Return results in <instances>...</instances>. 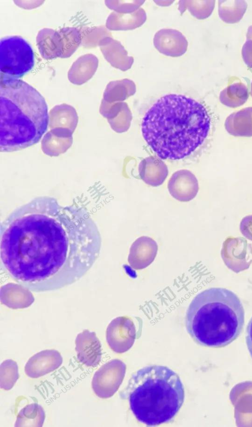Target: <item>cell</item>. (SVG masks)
<instances>
[{"label": "cell", "mask_w": 252, "mask_h": 427, "mask_svg": "<svg viewBox=\"0 0 252 427\" xmlns=\"http://www.w3.org/2000/svg\"><path fill=\"white\" fill-rule=\"evenodd\" d=\"M158 250V244L153 239L147 236H141L130 246L128 262L134 270L143 269L154 261Z\"/></svg>", "instance_id": "5bb4252c"}, {"label": "cell", "mask_w": 252, "mask_h": 427, "mask_svg": "<svg viewBox=\"0 0 252 427\" xmlns=\"http://www.w3.org/2000/svg\"><path fill=\"white\" fill-rule=\"evenodd\" d=\"M252 247L244 238L229 236L223 243L221 258L225 265L235 272L247 269L252 261L249 259Z\"/></svg>", "instance_id": "9c48e42d"}, {"label": "cell", "mask_w": 252, "mask_h": 427, "mask_svg": "<svg viewBox=\"0 0 252 427\" xmlns=\"http://www.w3.org/2000/svg\"><path fill=\"white\" fill-rule=\"evenodd\" d=\"M121 396L139 422L155 426L174 419L184 403L185 389L176 372L154 365L133 373Z\"/></svg>", "instance_id": "5b68a950"}, {"label": "cell", "mask_w": 252, "mask_h": 427, "mask_svg": "<svg viewBox=\"0 0 252 427\" xmlns=\"http://www.w3.org/2000/svg\"><path fill=\"white\" fill-rule=\"evenodd\" d=\"M131 120L132 114L126 103L119 114L108 122L115 132L121 133L126 132L129 129Z\"/></svg>", "instance_id": "1f68e13d"}, {"label": "cell", "mask_w": 252, "mask_h": 427, "mask_svg": "<svg viewBox=\"0 0 252 427\" xmlns=\"http://www.w3.org/2000/svg\"><path fill=\"white\" fill-rule=\"evenodd\" d=\"M96 224L84 208L40 196L19 206L1 223V264L32 291L59 289L79 281L100 251Z\"/></svg>", "instance_id": "6da1fadb"}, {"label": "cell", "mask_w": 252, "mask_h": 427, "mask_svg": "<svg viewBox=\"0 0 252 427\" xmlns=\"http://www.w3.org/2000/svg\"><path fill=\"white\" fill-rule=\"evenodd\" d=\"M153 43L161 54L171 57H178L187 51L188 42L179 31L171 28L161 29L155 34Z\"/></svg>", "instance_id": "4fadbf2b"}, {"label": "cell", "mask_w": 252, "mask_h": 427, "mask_svg": "<svg viewBox=\"0 0 252 427\" xmlns=\"http://www.w3.org/2000/svg\"><path fill=\"white\" fill-rule=\"evenodd\" d=\"M98 46L106 60L114 67L125 71L131 68L134 59L118 41L111 36L101 40Z\"/></svg>", "instance_id": "9a60e30c"}, {"label": "cell", "mask_w": 252, "mask_h": 427, "mask_svg": "<svg viewBox=\"0 0 252 427\" xmlns=\"http://www.w3.org/2000/svg\"><path fill=\"white\" fill-rule=\"evenodd\" d=\"M240 230L245 238L252 241V215L246 216L242 219Z\"/></svg>", "instance_id": "e575fe53"}, {"label": "cell", "mask_w": 252, "mask_h": 427, "mask_svg": "<svg viewBox=\"0 0 252 427\" xmlns=\"http://www.w3.org/2000/svg\"><path fill=\"white\" fill-rule=\"evenodd\" d=\"M215 4V0H180L178 9L181 14L188 9L195 18L204 19L211 14Z\"/></svg>", "instance_id": "83f0119b"}, {"label": "cell", "mask_w": 252, "mask_h": 427, "mask_svg": "<svg viewBox=\"0 0 252 427\" xmlns=\"http://www.w3.org/2000/svg\"><path fill=\"white\" fill-rule=\"evenodd\" d=\"M146 19V12L142 8L131 13H120L114 11L108 17L106 26L112 30H131L141 26Z\"/></svg>", "instance_id": "7402d4cb"}, {"label": "cell", "mask_w": 252, "mask_h": 427, "mask_svg": "<svg viewBox=\"0 0 252 427\" xmlns=\"http://www.w3.org/2000/svg\"><path fill=\"white\" fill-rule=\"evenodd\" d=\"M80 33L82 45L88 48L96 47L103 38L111 36L110 32L103 27L88 28Z\"/></svg>", "instance_id": "4dcf8cb0"}, {"label": "cell", "mask_w": 252, "mask_h": 427, "mask_svg": "<svg viewBox=\"0 0 252 427\" xmlns=\"http://www.w3.org/2000/svg\"><path fill=\"white\" fill-rule=\"evenodd\" d=\"M241 54L246 65L252 69V26L248 28L246 40L243 45Z\"/></svg>", "instance_id": "836d02e7"}, {"label": "cell", "mask_w": 252, "mask_h": 427, "mask_svg": "<svg viewBox=\"0 0 252 427\" xmlns=\"http://www.w3.org/2000/svg\"><path fill=\"white\" fill-rule=\"evenodd\" d=\"M63 357L55 349L41 351L31 357L25 366L26 375L31 378H38L58 369L62 364Z\"/></svg>", "instance_id": "7c38bea8"}, {"label": "cell", "mask_w": 252, "mask_h": 427, "mask_svg": "<svg viewBox=\"0 0 252 427\" xmlns=\"http://www.w3.org/2000/svg\"><path fill=\"white\" fill-rule=\"evenodd\" d=\"M0 72L3 76L19 79L31 70L34 64L30 45L23 38L11 36L0 41Z\"/></svg>", "instance_id": "8992f818"}, {"label": "cell", "mask_w": 252, "mask_h": 427, "mask_svg": "<svg viewBox=\"0 0 252 427\" xmlns=\"http://www.w3.org/2000/svg\"><path fill=\"white\" fill-rule=\"evenodd\" d=\"M18 378V367L17 363L11 359L3 361L0 366V388L5 391L10 390Z\"/></svg>", "instance_id": "f546056e"}, {"label": "cell", "mask_w": 252, "mask_h": 427, "mask_svg": "<svg viewBox=\"0 0 252 427\" xmlns=\"http://www.w3.org/2000/svg\"><path fill=\"white\" fill-rule=\"evenodd\" d=\"M249 97L247 86L241 81L229 84L222 90L219 95L221 104L229 108H235L242 106Z\"/></svg>", "instance_id": "d4e9b609"}, {"label": "cell", "mask_w": 252, "mask_h": 427, "mask_svg": "<svg viewBox=\"0 0 252 427\" xmlns=\"http://www.w3.org/2000/svg\"><path fill=\"white\" fill-rule=\"evenodd\" d=\"M98 65V60L95 56L90 54L82 56L71 66L68 79L73 84H84L94 74Z\"/></svg>", "instance_id": "ffe728a7"}, {"label": "cell", "mask_w": 252, "mask_h": 427, "mask_svg": "<svg viewBox=\"0 0 252 427\" xmlns=\"http://www.w3.org/2000/svg\"><path fill=\"white\" fill-rule=\"evenodd\" d=\"M126 371V364L118 359L103 365L93 377L92 386L94 393L100 398L111 397L121 385Z\"/></svg>", "instance_id": "52a82bcc"}, {"label": "cell", "mask_w": 252, "mask_h": 427, "mask_svg": "<svg viewBox=\"0 0 252 427\" xmlns=\"http://www.w3.org/2000/svg\"><path fill=\"white\" fill-rule=\"evenodd\" d=\"M250 94H251V96H252V81L251 85Z\"/></svg>", "instance_id": "8d00e7d4"}, {"label": "cell", "mask_w": 252, "mask_h": 427, "mask_svg": "<svg viewBox=\"0 0 252 427\" xmlns=\"http://www.w3.org/2000/svg\"><path fill=\"white\" fill-rule=\"evenodd\" d=\"M247 6L245 0H219V17L227 23H237L242 18Z\"/></svg>", "instance_id": "4316f807"}, {"label": "cell", "mask_w": 252, "mask_h": 427, "mask_svg": "<svg viewBox=\"0 0 252 427\" xmlns=\"http://www.w3.org/2000/svg\"><path fill=\"white\" fill-rule=\"evenodd\" d=\"M145 0H106V6L120 13H131L137 10Z\"/></svg>", "instance_id": "d6a6232c"}, {"label": "cell", "mask_w": 252, "mask_h": 427, "mask_svg": "<svg viewBox=\"0 0 252 427\" xmlns=\"http://www.w3.org/2000/svg\"><path fill=\"white\" fill-rule=\"evenodd\" d=\"M245 311L238 296L222 287H211L197 294L187 311V331L198 344L209 347L225 346L241 334Z\"/></svg>", "instance_id": "277c9868"}, {"label": "cell", "mask_w": 252, "mask_h": 427, "mask_svg": "<svg viewBox=\"0 0 252 427\" xmlns=\"http://www.w3.org/2000/svg\"><path fill=\"white\" fill-rule=\"evenodd\" d=\"M63 42L62 58L70 57L82 43L80 31L75 28L66 27L59 30Z\"/></svg>", "instance_id": "f1b7e54d"}, {"label": "cell", "mask_w": 252, "mask_h": 427, "mask_svg": "<svg viewBox=\"0 0 252 427\" xmlns=\"http://www.w3.org/2000/svg\"><path fill=\"white\" fill-rule=\"evenodd\" d=\"M224 127L233 136L252 137V107L231 114L225 119Z\"/></svg>", "instance_id": "44dd1931"}, {"label": "cell", "mask_w": 252, "mask_h": 427, "mask_svg": "<svg viewBox=\"0 0 252 427\" xmlns=\"http://www.w3.org/2000/svg\"><path fill=\"white\" fill-rule=\"evenodd\" d=\"M45 418V411L41 405L29 404L18 413L14 427H42Z\"/></svg>", "instance_id": "484cf974"}, {"label": "cell", "mask_w": 252, "mask_h": 427, "mask_svg": "<svg viewBox=\"0 0 252 427\" xmlns=\"http://www.w3.org/2000/svg\"><path fill=\"white\" fill-rule=\"evenodd\" d=\"M78 122L76 111L70 105L66 104L57 105L49 112L48 125L51 129H64L74 133Z\"/></svg>", "instance_id": "603a6c76"}, {"label": "cell", "mask_w": 252, "mask_h": 427, "mask_svg": "<svg viewBox=\"0 0 252 427\" xmlns=\"http://www.w3.org/2000/svg\"><path fill=\"white\" fill-rule=\"evenodd\" d=\"M167 187L171 196L181 202H188L196 196L199 185L197 178L190 171L181 170L170 178Z\"/></svg>", "instance_id": "30bf717a"}, {"label": "cell", "mask_w": 252, "mask_h": 427, "mask_svg": "<svg viewBox=\"0 0 252 427\" xmlns=\"http://www.w3.org/2000/svg\"><path fill=\"white\" fill-rule=\"evenodd\" d=\"M72 133L64 129H51L43 136L41 143L42 152L51 157L65 153L73 143Z\"/></svg>", "instance_id": "e0dca14e"}, {"label": "cell", "mask_w": 252, "mask_h": 427, "mask_svg": "<svg viewBox=\"0 0 252 427\" xmlns=\"http://www.w3.org/2000/svg\"><path fill=\"white\" fill-rule=\"evenodd\" d=\"M210 127L209 114L200 102L186 95L169 94L147 110L141 131L158 157L177 160L189 156L201 145Z\"/></svg>", "instance_id": "7a4b0ae2"}, {"label": "cell", "mask_w": 252, "mask_h": 427, "mask_svg": "<svg viewBox=\"0 0 252 427\" xmlns=\"http://www.w3.org/2000/svg\"><path fill=\"white\" fill-rule=\"evenodd\" d=\"M135 92V84L131 80L112 81L107 85L102 100L109 103L122 102Z\"/></svg>", "instance_id": "cb8c5ba5"}, {"label": "cell", "mask_w": 252, "mask_h": 427, "mask_svg": "<svg viewBox=\"0 0 252 427\" xmlns=\"http://www.w3.org/2000/svg\"><path fill=\"white\" fill-rule=\"evenodd\" d=\"M36 44L39 53L45 59L62 57L63 54V42L59 30L45 28L38 33Z\"/></svg>", "instance_id": "ac0fdd59"}, {"label": "cell", "mask_w": 252, "mask_h": 427, "mask_svg": "<svg viewBox=\"0 0 252 427\" xmlns=\"http://www.w3.org/2000/svg\"><path fill=\"white\" fill-rule=\"evenodd\" d=\"M75 350L77 359L88 367H96L101 360V345L94 332L85 329L78 334L75 339Z\"/></svg>", "instance_id": "8fae6325"}, {"label": "cell", "mask_w": 252, "mask_h": 427, "mask_svg": "<svg viewBox=\"0 0 252 427\" xmlns=\"http://www.w3.org/2000/svg\"><path fill=\"white\" fill-rule=\"evenodd\" d=\"M32 291L20 284L9 283L1 286L0 301L12 309H22L30 307L34 301Z\"/></svg>", "instance_id": "2e32d148"}, {"label": "cell", "mask_w": 252, "mask_h": 427, "mask_svg": "<svg viewBox=\"0 0 252 427\" xmlns=\"http://www.w3.org/2000/svg\"><path fill=\"white\" fill-rule=\"evenodd\" d=\"M246 342L248 349L252 358V317L247 327Z\"/></svg>", "instance_id": "d590c367"}, {"label": "cell", "mask_w": 252, "mask_h": 427, "mask_svg": "<svg viewBox=\"0 0 252 427\" xmlns=\"http://www.w3.org/2000/svg\"><path fill=\"white\" fill-rule=\"evenodd\" d=\"M0 150L10 152L37 143L49 123L46 102L34 87L1 75Z\"/></svg>", "instance_id": "3957f363"}, {"label": "cell", "mask_w": 252, "mask_h": 427, "mask_svg": "<svg viewBox=\"0 0 252 427\" xmlns=\"http://www.w3.org/2000/svg\"><path fill=\"white\" fill-rule=\"evenodd\" d=\"M138 171L141 179L153 187L161 185L168 174L166 165L161 160L152 156L146 157L140 162Z\"/></svg>", "instance_id": "d6986e66"}, {"label": "cell", "mask_w": 252, "mask_h": 427, "mask_svg": "<svg viewBox=\"0 0 252 427\" xmlns=\"http://www.w3.org/2000/svg\"><path fill=\"white\" fill-rule=\"evenodd\" d=\"M136 338V329L132 319L121 316L113 319L106 331V339L110 348L122 353L128 351L133 345Z\"/></svg>", "instance_id": "ba28073f"}]
</instances>
